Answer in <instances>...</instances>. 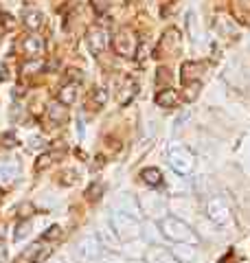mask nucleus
Masks as SVG:
<instances>
[{
    "mask_svg": "<svg viewBox=\"0 0 250 263\" xmlns=\"http://www.w3.org/2000/svg\"><path fill=\"white\" fill-rule=\"evenodd\" d=\"M160 230H163V235L167 239L176 241V244H191V246L197 244V235L189 228L185 222H180L178 217H163V222H160Z\"/></svg>",
    "mask_w": 250,
    "mask_h": 263,
    "instance_id": "f03ea898",
    "label": "nucleus"
},
{
    "mask_svg": "<svg viewBox=\"0 0 250 263\" xmlns=\"http://www.w3.org/2000/svg\"><path fill=\"white\" fill-rule=\"evenodd\" d=\"M180 48V31L178 29H169V31L163 35L160 40V48H158V55H163L167 50V55H176Z\"/></svg>",
    "mask_w": 250,
    "mask_h": 263,
    "instance_id": "9b49d317",
    "label": "nucleus"
},
{
    "mask_svg": "<svg viewBox=\"0 0 250 263\" xmlns=\"http://www.w3.org/2000/svg\"><path fill=\"white\" fill-rule=\"evenodd\" d=\"M0 145H3V147H16L18 145L16 134H13V132H5V134L0 136Z\"/></svg>",
    "mask_w": 250,
    "mask_h": 263,
    "instance_id": "c85d7f7f",
    "label": "nucleus"
},
{
    "mask_svg": "<svg viewBox=\"0 0 250 263\" xmlns=\"http://www.w3.org/2000/svg\"><path fill=\"white\" fill-rule=\"evenodd\" d=\"M169 82V70L167 68H158V84Z\"/></svg>",
    "mask_w": 250,
    "mask_h": 263,
    "instance_id": "f704fd0d",
    "label": "nucleus"
},
{
    "mask_svg": "<svg viewBox=\"0 0 250 263\" xmlns=\"http://www.w3.org/2000/svg\"><path fill=\"white\" fill-rule=\"evenodd\" d=\"M5 254H7V250L5 248H0V263H5Z\"/></svg>",
    "mask_w": 250,
    "mask_h": 263,
    "instance_id": "e433bc0d",
    "label": "nucleus"
},
{
    "mask_svg": "<svg viewBox=\"0 0 250 263\" xmlns=\"http://www.w3.org/2000/svg\"><path fill=\"white\" fill-rule=\"evenodd\" d=\"M141 180L149 187H160L163 185V173H160L156 167H147V169L141 171Z\"/></svg>",
    "mask_w": 250,
    "mask_h": 263,
    "instance_id": "f3484780",
    "label": "nucleus"
},
{
    "mask_svg": "<svg viewBox=\"0 0 250 263\" xmlns=\"http://www.w3.org/2000/svg\"><path fill=\"white\" fill-rule=\"evenodd\" d=\"M9 79H11L9 66H7L5 62H0V82H9Z\"/></svg>",
    "mask_w": 250,
    "mask_h": 263,
    "instance_id": "72a5a7b5",
    "label": "nucleus"
},
{
    "mask_svg": "<svg viewBox=\"0 0 250 263\" xmlns=\"http://www.w3.org/2000/svg\"><path fill=\"white\" fill-rule=\"evenodd\" d=\"M143 206H145L147 213H149V217H165L167 204L160 200V197H149V195H145V197H143Z\"/></svg>",
    "mask_w": 250,
    "mask_h": 263,
    "instance_id": "ddd939ff",
    "label": "nucleus"
},
{
    "mask_svg": "<svg viewBox=\"0 0 250 263\" xmlns=\"http://www.w3.org/2000/svg\"><path fill=\"white\" fill-rule=\"evenodd\" d=\"M51 263H64L62 259H53V261H51Z\"/></svg>",
    "mask_w": 250,
    "mask_h": 263,
    "instance_id": "58836bf2",
    "label": "nucleus"
},
{
    "mask_svg": "<svg viewBox=\"0 0 250 263\" xmlns=\"http://www.w3.org/2000/svg\"><path fill=\"white\" fill-rule=\"evenodd\" d=\"M108 101V92L104 88H94L90 92V108H104Z\"/></svg>",
    "mask_w": 250,
    "mask_h": 263,
    "instance_id": "412c9836",
    "label": "nucleus"
},
{
    "mask_svg": "<svg viewBox=\"0 0 250 263\" xmlns=\"http://www.w3.org/2000/svg\"><path fill=\"white\" fill-rule=\"evenodd\" d=\"M77 180H79V171H75V169H66L60 175V182H62L64 187H72Z\"/></svg>",
    "mask_w": 250,
    "mask_h": 263,
    "instance_id": "b1692460",
    "label": "nucleus"
},
{
    "mask_svg": "<svg viewBox=\"0 0 250 263\" xmlns=\"http://www.w3.org/2000/svg\"><path fill=\"white\" fill-rule=\"evenodd\" d=\"M44 70V62L42 60H31V62H27V64H22V77H31L35 75V72H40Z\"/></svg>",
    "mask_w": 250,
    "mask_h": 263,
    "instance_id": "4be33fe9",
    "label": "nucleus"
},
{
    "mask_svg": "<svg viewBox=\"0 0 250 263\" xmlns=\"http://www.w3.org/2000/svg\"><path fill=\"white\" fill-rule=\"evenodd\" d=\"M77 84H68V86H64L62 90H60V97H57V101H60L62 106H72L75 103V99H77Z\"/></svg>",
    "mask_w": 250,
    "mask_h": 263,
    "instance_id": "a211bd4d",
    "label": "nucleus"
},
{
    "mask_svg": "<svg viewBox=\"0 0 250 263\" xmlns=\"http://www.w3.org/2000/svg\"><path fill=\"white\" fill-rule=\"evenodd\" d=\"M48 116H51V121L53 123H64L66 121V110L64 106L60 103V101H53V103H48Z\"/></svg>",
    "mask_w": 250,
    "mask_h": 263,
    "instance_id": "aec40b11",
    "label": "nucleus"
},
{
    "mask_svg": "<svg viewBox=\"0 0 250 263\" xmlns=\"http://www.w3.org/2000/svg\"><path fill=\"white\" fill-rule=\"evenodd\" d=\"M207 213H209L213 224H217V226L231 224V206L222 200V197H211L209 204H207Z\"/></svg>",
    "mask_w": 250,
    "mask_h": 263,
    "instance_id": "39448f33",
    "label": "nucleus"
},
{
    "mask_svg": "<svg viewBox=\"0 0 250 263\" xmlns=\"http://www.w3.org/2000/svg\"><path fill=\"white\" fill-rule=\"evenodd\" d=\"M197 16H195V11H189L187 13V31L191 33V38L197 40Z\"/></svg>",
    "mask_w": 250,
    "mask_h": 263,
    "instance_id": "a878e982",
    "label": "nucleus"
},
{
    "mask_svg": "<svg viewBox=\"0 0 250 263\" xmlns=\"http://www.w3.org/2000/svg\"><path fill=\"white\" fill-rule=\"evenodd\" d=\"M200 86H202V84H187V86H185V97H187V101H193V99L197 97V92H200Z\"/></svg>",
    "mask_w": 250,
    "mask_h": 263,
    "instance_id": "c756f323",
    "label": "nucleus"
},
{
    "mask_svg": "<svg viewBox=\"0 0 250 263\" xmlns=\"http://www.w3.org/2000/svg\"><path fill=\"white\" fill-rule=\"evenodd\" d=\"M57 156H55V153H44V156H40L38 158V163H35V169H46V167H51V165H53V160H55Z\"/></svg>",
    "mask_w": 250,
    "mask_h": 263,
    "instance_id": "bb28decb",
    "label": "nucleus"
},
{
    "mask_svg": "<svg viewBox=\"0 0 250 263\" xmlns=\"http://www.w3.org/2000/svg\"><path fill=\"white\" fill-rule=\"evenodd\" d=\"M125 3H132V0H125Z\"/></svg>",
    "mask_w": 250,
    "mask_h": 263,
    "instance_id": "ea45409f",
    "label": "nucleus"
},
{
    "mask_svg": "<svg viewBox=\"0 0 250 263\" xmlns=\"http://www.w3.org/2000/svg\"><path fill=\"white\" fill-rule=\"evenodd\" d=\"M156 103H158L160 108H176V106L180 103V97H178V92H176V90L167 88V90H160V92H158Z\"/></svg>",
    "mask_w": 250,
    "mask_h": 263,
    "instance_id": "dca6fc26",
    "label": "nucleus"
},
{
    "mask_svg": "<svg viewBox=\"0 0 250 263\" xmlns=\"http://www.w3.org/2000/svg\"><path fill=\"white\" fill-rule=\"evenodd\" d=\"M44 145H46V143H44V138H40V136H31V138H29V147H31V149H44Z\"/></svg>",
    "mask_w": 250,
    "mask_h": 263,
    "instance_id": "2f4dec72",
    "label": "nucleus"
},
{
    "mask_svg": "<svg viewBox=\"0 0 250 263\" xmlns=\"http://www.w3.org/2000/svg\"><path fill=\"white\" fill-rule=\"evenodd\" d=\"M86 42H88V46H90L94 53H101V50H104L110 44V35H108V31L101 24H94V27L88 29Z\"/></svg>",
    "mask_w": 250,
    "mask_h": 263,
    "instance_id": "423d86ee",
    "label": "nucleus"
},
{
    "mask_svg": "<svg viewBox=\"0 0 250 263\" xmlns=\"http://www.w3.org/2000/svg\"><path fill=\"white\" fill-rule=\"evenodd\" d=\"M101 195H104V185L94 182V185L88 187V191H86V200H88V202H97V200H101Z\"/></svg>",
    "mask_w": 250,
    "mask_h": 263,
    "instance_id": "5701e85b",
    "label": "nucleus"
},
{
    "mask_svg": "<svg viewBox=\"0 0 250 263\" xmlns=\"http://www.w3.org/2000/svg\"><path fill=\"white\" fill-rule=\"evenodd\" d=\"M31 215L33 213V206H31V204H22V206H20V215Z\"/></svg>",
    "mask_w": 250,
    "mask_h": 263,
    "instance_id": "c9c22d12",
    "label": "nucleus"
},
{
    "mask_svg": "<svg viewBox=\"0 0 250 263\" xmlns=\"http://www.w3.org/2000/svg\"><path fill=\"white\" fill-rule=\"evenodd\" d=\"M112 46H114V53L121 55V57H134L136 55V35L130 31V29H121L116 31V35L112 38Z\"/></svg>",
    "mask_w": 250,
    "mask_h": 263,
    "instance_id": "20e7f679",
    "label": "nucleus"
},
{
    "mask_svg": "<svg viewBox=\"0 0 250 263\" xmlns=\"http://www.w3.org/2000/svg\"><path fill=\"white\" fill-rule=\"evenodd\" d=\"M20 48H22V53H24L27 57H35V55H40L44 50V42L35 33H31V35H24V38L20 40Z\"/></svg>",
    "mask_w": 250,
    "mask_h": 263,
    "instance_id": "f8f14e48",
    "label": "nucleus"
},
{
    "mask_svg": "<svg viewBox=\"0 0 250 263\" xmlns=\"http://www.w3.org/2000/svg\"><path fill=\"white\" fill-rule=\"evenodd\" d=\"M112 230L121 241H134L141 237V224L132 213L114 211L112 213Z\"/></svg>",
    "mask_w": 250,
    "mask_h": 263,
    "instance_id": "7ed1b4c3",
    "label": "nucleus"
},
{
    "mask_svg": "<svg viewBox=\"0 0 250 263\" xmlns=\"http://www.w3.org/2000/svg\"><path fill=\"white\" fill-rule=\"evenodd\" d=\"M18 175H20V167L16 160H9V158H5V160H0V185H13V182L18 180Z\"/></svg>",
    "mask_w": 250,
    "mask_h": 263,
    "instance_id": "9d476101",
    "label": "nucleus"
},
{
    "mask_svg": "<svg viewBox=\"0 0 250 263\" xmlns=\"http://www.w3.org/2000/svg\"><path fill=\"white\" fill-rule=\"evenodd\" d=\"M0 239H5V226L0 224Z\"/></svg>",
    "mask_w": 250,
    "mask_h": 263,
    "instance_id": "4c0bfd02",
    "label": "nucleus"
},
{
    "mask_svg": "<svg viewBox=\"0 0 250 263\" xmlns=\"http://www.w3.org/2000/svg\"><path fill=\"white\" fill-rule=\"evenodd\" d=\"M207 72V66L202 62H185L180 75H182V86L187 84H202V75Z\"/></svg>",
    "mask_w": 250,
    "mask_h": 263,
    "instance_id": "0eeeda50",
    "label": "nucleus"
},
{
    "mask_svg": "<svg viewBox=\"0 0 250 263\" xmlns=\"http://www.w3.org/2000/svg\"><path fill=\"white\" fill-rule=\"evenodd\" d=\"M48 254H51V248L44 246L42 241H38V244H31V246H29L27 250H24V259L35 263V261H44V259L48 257Z\"/></svg>",
    "mask_w": 250,
    "mask_h": 263,
    "instance_id": "4468645a",
    "label": "nucleus"
},
{
    "mask_svg": "<svg viewBox=\"0 0 250 263\" xmlns=\"http://www.w3.org/2000/svg\"><path fill=\"white\" fill-rule=\"evenodd\" d=\"M171 254L178 261H193L195 259V248L191 246V244H178V246L173 248Z\"/></svg>",
    "mask_w": 250,
    "mask_h": 263,
    "instance_id": "6ab92c4d",
    "label": "nucleus"
},
{
    "mask_svg": "<svg viewBox=\"0 0 250 263\" xmlns=\"http://www.w3.org/2000/svg\"><path fill=\"white\" fill-rule=\"evenodd\" d=\"M62 235V228H60V226H51V228H46V232H44V239H48V241H53V239H57V237H60Z\"/></svg>",
    "mask_w": 250,
    "mask_h": 263,
    "instance_id": "7c9ffc66",
    "label": "nucleus"
},
{
    "mask_svg": "<svg viewBox=\"0 0 250 263\" xmlns=\"http://www.w3.org/2000/svg\"><path fill=\"white\" fill-rule=\"evenodd\" d=\"M92 7L97 9L99 13H106L108 11V7H110V0H90Z\"/></svg>",
    "mask_w": 250,
    "mask_h": 263,
    "instance_id": "473e14b6",
    "label": "nucleus"
},
{
    "mask_svg": "<svg viewBox=\"0 0 250 263\" xmlns=\"http://www.w3.org/2000/svg\"><path fill=\"white\" fill-rule=\"evenodd\" d=\"M99 252H101V241L97 237H84L77 246V254H79V259H84V261L97 259Z\"/></svg>",
    "mask_w": 250,
    "mask_h": 263,
    "instance_id": "6e6552de",
    "label": "nucleus"
},
{
    "mask_svg": "<svg viewBox=\"0 0 250 263\" xmlns=\"http://www.w3.org/2000/svg\"><path fill=\"white\" fill-rule=\"evenodd\" d=\"M0 27H3V31H11V29L16 27V20H13V16H9V13L0 11Z\"/></svg>",
    "mask_w": 250,
    "mask_h": 263,
    "instance_id": "cd10ccee",
    "label": "nucleus"
},
{
    "mask_svg": "<svg viewBox=\"0 0 250 263\" xmlns=\"http://www.w3.org/2000/svg\"><path fill=\"white\" fill-rule=\"evenodd\" d=\"M22 22H24V27L31 33H38L44 27L46 18H44V13L40 9H35V7H24V9H22Z\"/></svg>",
    "mask_w": 250,
    "mask_h": 263,
    "instance_id": "1a4fd4ad",
    "label": "nucleus"
},
{
    "mask_svg": "<svg viewBox=\"0 0 250 263\" xmlns=\"http://www.w3.org/2000/svg\"><path fill=\"white\" fill-rule=\"evenodd\" d=\"M29 232H31V222H20V224L16 226V230H13V239L22 241V239L29 235Z\"/></svg>",
    "mask_w": 250,
    "mask_h": 263,
    "instance_id": "393cba45",
    "label": "nucleus"
},
{
    "mask_svg": "<svg viewBox=\"0 0 250 263\" xmlns=\"http://www.w3.org/2000/svg\"><path fill=\"white\" fill-rule=\"evenodd\" d=\"M147 263H180L171 252H167L165 248H149L147 250Z\"/></svg>",
    "mask_w": 250,
    "mask_h": 263,
    "instance_id": "2eb2a0df",
    "label": "nucleus"
},
{
    "mask_svg": "<svg viewBox=\"0 0 250 263\" xmlns=\"http://www.w3.org/2000/svg\"><path fill=\"white\" fill-rule=\"evenodd\" d=\"M165 158H167L169 167H171L176 173H180V175H189L191 171H193V167H195L193 153H191L185 145H180V143H171V145H169L167 151H165Z\"/></svg>",
    "mask_w": 250,
    "mask_h": 263,
    "instance_id": "f257e3e1",
    "label": "nucleus"
}]
</instances>
